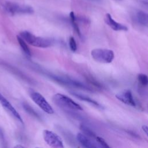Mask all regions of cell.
I'll use <instances>...</instances> for the list:
<instances>
[{
	"label": "cell",
	"mask_w": 148,
	"mask_h": 148,
	"mask_svg": "<svg viewBox=\"0 0 148 148\" xmlns=\"http://www.w3.org/2000/svg\"><path fill=\"white\" fill-rule=\"evenodd\" d=\"M43 75H46V76L49 77L54 82L58 83L59 84H61L64 86H70V87H74L76 88H78L80 89L87 90L88 91H92V90L88 86H86V84H83V83L77 81L75 79H72L68 77H64L61 76L56 75L55 74H53L51 73H47V72H42Z\"/></svg>",
	"instance_id": "7a4b0ae2"
},
{
	"label": "cell",
	"mask_w": 148,
	"mask_h": 148,
	"mask_svg": "<svg viewBox=\"0 0 148 148\" xmlns=\"http://www.w3.org/2000/svg\"><path fill=\"white\" fill-rule=\"evenodd\" d=\"M14 147H24V146L21 145H16L14 146Z\"/></svg>",
	"instance_id": "cb8c5ba5"
},
{
	"label": "cell",
	"mask_w": 148,
	"mask_h": 148,
	"mask_svg": "<svg viewBox=\"0 0 148 148\" xmlns=\"http://www.w3.org/2000/svg\"><path fill=\"white\" fill-rule=\"evenodd\" d=\"M105 23L108 25L114 31H127L128 27L123 25L122 24H120L119 23H117L116 21L111 16V15L109 13H106L105 17Z\"/></svg>",
	"instance_id": "8fae6325"
},
{
	"label": "cell",
	"mask_w": 148,
	"mask_h": 148,
	"mask_svg": "<svg viewBox=\"0 0 148 148\" xmlns=\"http://www.w3.org/2000/svg\"><path fill=\"white\" fill-rule=\"evenodd\" d=\"M77 142L85 147H101L98 142L90 139L89 137L82 133H78L76 135Z\"/></svg>",
	"instance_id": "30bf717a"
},
{
	"label": "cell",
	"mask_w": 148,
	"mask_h": 148,
	"mask_svg": "<svg viewBox=\"0 0 148 148\" xmlns=\"http://www.w3.org/2000/svg\"><path fill=\"white\" fill-rule=\"evenodd\" d=\"M29 94L32 100L45 112L50 114L54 113V111L53 108L42 94L32 90H29Z\"/></svg>",
	"instance_id": "8992f818"
},
{
	"label": "cell",
	"mask_w": 148,
	"mask_h": 148,
	"mask_svg": "<svg viewBox=\"0 0 148 148\" xmlns=\"http://www.w3.org/2000/svg\"><path fill=\"white\" fill-rule=\"evenodd\" d=\"M23 108L25 110V112L28 113L29 114H30L31 116H32V117H35V119L39 120H41V117L39 116V114L28 103L25 102L23 103Z\"/></svg>",
	"instance_id": "9a60e30c"
},
{
	"label": "cell",
	"mask_w": 148,
	"mask_h": 148,
	"mask_svg": "<svg viewBox=\"0 0 148 148\" xmlns=\"http://www.w3.org/2000/svg\"><path fill=\"white\" fill-rule=\"evenodd\" d=\"M138 80L139 83L143 86H146L148 83V78L146 75L140 73L138 75Z\"/></svg>",
	"instance_id": "d6986e66"
},
{
	"label": "cell",
	"mask_w": 148,
	"mask_h": 148,
	"mask_svg": "<svg viewBox=\"0 0 148 148\" xmlns=\"http://www.w3.org/2000/svg\"><path fill=\"white\" fill-rule=\"evenodd\" d=\"M91 55L95 61L104 64L112 62L114 58L113 51L107 49H94L91 50Z\"/></svg>",
	"instance_id": "277c9868"
},
{
	"label": "cell",
	"mask_w": 148,
	"mask_h": 148,
	"mask_svg": "<svg viewBox=\"0 0 148 148\" xmlns=\"http://www.w3.org/2000/svg\"><path fill=\"white\" fill-rule=\"evenodd\" d=\"M115 97L118 100L124 104L133 107L136 106V102L134 99L132 92L129 90H125L120 91L117 93L115 95Z\"/></svg>",
	"instance_id": "ba28073f"
},
{
	"label": "cell",
	"mask_w": 148,
	"mask_h": 148,
	"mask_svg": "<svg viewBox=\"0 0 148 148\" xmlns=\"http://www.w3.org/2000/svg\"><path fill=\"white\" fill-rule=\"evenodd\" d=\"M95 141L97 142H98V143L101 146V147H110V146L108 145V143L105 142V140L103 138H102L99 136H96Z\"/></svg>",
	"instance_id": "44dd1931"
},
{
	"label": "cell",
	"mask_w": 148,
	"mask_h": 148,
	"mask_svg": "<svg viewBox=\"0 0 148 148\" xmlns=\"http://www.w3.org/2000/svg\"><path fill=\"white\" fill-rule=\"evenodd\" d=\"M70 93L74 97H75L76 98L82 100V101H86V102H88V103H90V104L91 105H93L94 106H95L96 107H98V108H102V106L98 102H97L96 101L94 100L93 99H91V98H90L89 97H87L85 95H83V94H79L78 92H70Z\"/></svg>",
	"instance_id": "4fadbf2b"
},
{
	"label": "cell",
	"mask_w": 148,
	"mask_h": 148,
	"mask_svg": "<svg viewBox=\"0 0 148 148\" xmlns=\"http://www.w3.org/2000/svg\"><path fill=\"white\" fill-rule=\"evenodd\" d=\"M91 1H94V2H101V0H90Z\"/></svg>",
	"instance_id": "d4e9b609"
},
{
	"label": "cell",
	"mask_w": 148,
	"mask_h": 148,
	"mask_svg": "<svg viewBox=\"0 0 148 148\" xmlns=\"http://www.w3.org/2000/svg\"><path fill=\"white\" fill-rule=\"evenodd\" d=\"M0 141L2 144H3V145L5 144V136H4V135L3 133V131L1 128H0Z\"/></svg>",
	"instance_id": "7402d4cb"
},
{
	"label": "cell",
	"mask_w": 148,
	"mask_h": 148,
	"mask_svg": "<svg viewBox=\"0 0 148 148\" xmlns=\"http://www.w3.org/2000/svg\"><path fill=\"white\" fill-rule=\"evenodd\" d=\"M17 40L24 53L28 57H31V53L29 48L28 47L27 43L25 42V40L22 39L19 35L17 36Z\"/></svg>",
	"instance_id": "2e32d148"
},
{
	"label": "cell",
	"mask_w": 148,
	"mask_h": 148,
	"mask_svg": "<svg viewBox=\"0 0 148 148\" xmlns=\"http://www.w3.org/2000/svg\"><path fill=\"white\" fill-rule=\"evenodd\" d=\"M6 11L11 15L17 14H32L34 9L26 5H21L12 2H6L5 5Z\"/></svg>",
	"instance_id": "5b68a950"
},
{
	"label": "cell",
	"mask_w": 148,
	"mask_h": 148,
	"mask_svg": "<svg viewBox=\"0 0 148 148\" xmlns=\"http://www.w3.org/2000/svg\"><path fill=\"white\" fill-rule=\"evenodd\" d=\"M80 129L83 132V133L86 136H87L88 137L92 139H95L97 136L95 133L92 130H91L89 127L86 126L85 124H80Z\"/></svg>",
	"instance_id": "e0dca14e"
},
{
	"label": "cell",
	"mask_w": 148,
	"mask_h": 148,
	"mask_svg": "<svg viewBox=\"0 0 148 148\" xmlns=\"http://www.w3.org/2000/svg\"><path fill=\"white\" fill-rule=\"evenodd\" d=\"M69 45L71 50L72 51H75L77 50V45L75 38L73 36H71L69 39Z\"/></svg>",
	"instance_id": "ffe728a7"
},
{
	"label": "cell",
	"mask_w": 148,
	"mask_h": 148,
	"mask_svg": "<svg viewBox=\"0 0 148 148\" xmlns=\"http://www.w3.org/2000/svg\"><path fill=\"white\" fill-rule=\"evenodd\" d=\"M135 19L138 23L143 25V26H147L148 24V16L146 13L145 12L139 10L135 14Z\"/></svg>",
	"instance_id": "5bb4252c"
},
{
	"label": "cell",
	"mask_w": 148,
	"mask_h": 148,
	"mask_svg": "<svg viewBox=\"0 0 148 148\" xmlns=\"http://www.w3.org/2000/svg\"><path fill=\"white\" fill-rule=\"evenodd\" d=\"M43 138L45 142L54 148H63V142L61 138L56 133L48 130L43 131Z\"/></svg>",
	"instance_id": "52a82bcc"
},
{
	"label": "cell",
	"mask_w": 148,
	"mask_h": 148,
	"mask_svg": "<svg viewBox=\"0 0 148 148\" xmlns=\"http://www.w3.org/2000/svg\"><path fill=\"white\" fill-rule=\"evenodd\" d=\"M0 65L3 66V68H5L6 69H7L8 71L13 73L15 75H17L18 77H19L21 79H23V80H25V81H26L28 83H32V80L28 77H27L23 72L20 71L18 69H17L15 67L13 66L12 65H11L10 64H8V63H6V62L2 61V60L0 61Z\"/></svg>",
	"instance_id": "7c38bea8"
},
{
	"label": "cell",
	"mask_w": 148,
	"mask_h": 148,
	"mask_svg": "<svg viewBox=\"0 0 148 148\" xmlns=\"http://www.w3.org/2000/svg\"><path fill=\"white\" fill-rule=\"evenodd\" d=\"M142 128L143 130V131L145 132V133L146 134V135H147V134H148V127L146 125H143L142 126Z\"/></svg>",
	"instance_id": "603a6c76"
},
{
	"label": "cell",
	"mask_w": 148,
	"mask_h": 148,
	"mask_svg": "<svg viewBox=\"0 0 148 148\" xmlns=\"http://www.w3.org/2000/svg\"><path fill=\"white\" fill-rule=\"evenodd\" d=\"M19 36L30 45L37 47L47 48L52 46L54 42L52 39L36 36L27 31L20 32Z\"/></svg>",
	"instance_id": "6da1fadb"
},
{
	"label": "cell",
	"mask_w": 148,
	"mask_h": 148,
	"mask_svg": "<svg viewBox=\"0 0 148 148\" xmlns=\"http://www.w3.org/2000/svg\"><path fill=\"white\" fill-rule=\"evenodd\" d=\"M69 16H70V18H71V24H72V25L73 29L76 32L77 35L81 38L82 37V34H81L80 28L79 27V25H78V24L77 23L76 17V16L75 15L74 12H71L70 13V14H69Z\"/></svg>",
	"instance_id": "ac0fdd59"
},
{
	"label": "cell",
	"mask_w": 148,
	"mask_h": 148,
	"mask_svg": "<svg viewBox=\"0 0 148 148\" xmlns=\"http://www.w3.org/2000/svg\"><path fill=\"white\" fill-rule=\"evenodd\" d=\"M53 101L56 105L64 109L65 108L73 110H83V108L79 104L75 102L69 97L62 94L57 93L54 94L53 97Z\"/></svg>",
	"instance_id": "3957f363"
},
{
	"label": "cell",
	"mask_w": 148,
	"mask_h": 148,
	"mask_svg": "<svg viewBox=\"0 0 148 148\" xmlns=\"http://www.w3.org/2000/svg\"><path fill=\"white\" fill-rule=\"evenodd\" d=\"M0 103L1 105L6 109L8 110L17 120H18L21 123L24 124L23 120L20 115V114L17 112L15 108L12 106V105L9 102L8 100H7L3 95L0 92Z\"/></svg>",
	"instance_id": "9c48e42d"
}]
</instances>
